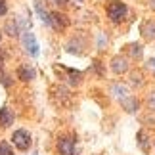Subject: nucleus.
I'll return each mask as SVG.
<instances>
[{"label":"nucleus","instance_id":"obj_30","mask_svg":"<svg viewBox=\"0 0 155 155\" xmlns=\"http://www.w3.org/2000/svg\"><path fill=\"white\" fill-rule=\"evenodd\" d=\"M150 4H151V10H155V0H150Z\"/></svg>","mask_w":155,"mask_h":155},{"label":"nucleus","instance_id":"obj_20","mask_svg":"<svg viewBox=\"0 0 155 155\" xmlns=\"http://www.w3.org/2000/svg\"><path fill=\"white\" fill-rule=\"evenodd\" d=\"M0 84L6 86V88H12V86H14V77H12L6 69H0Z\"/></svg>","mask_w":155,"mask_h":155},{"label":"nucleus","instance_id":"obj_19","mask_svg":"<svg viewBox=\"0 0 155 155\" xmlns=\"http://www.w3.org/2000/svg\"><path fill=\"white\" fill-rule=\"evenodd\" d=\"M4 35H8L10 38H17L21 37V31H19V25H17V19L14 17V19H8L4 25Z\"/></svg>","mask_w":155,"mask_h":155},{"label":"nucleus","instance_id":"obj_33","mask_svg":"<svg viewBox=\"0 0 155 155\" xmlns=\"http://www.w3.org/2000/svg\"><path fill=\"white\" fill-rule=\"evenodd\" d=\"M153 146H155V142H153Z\"/></svg>","mask_w":155,"mask_h":155},{"label":"nucleus","instance_id":"obj_31","mask_svg":"<svg viewBox=\"0 0 155 155\" xmlns=\"http://www.w3.org/2000/svg\"><path fill=\"white\" fill-rule=\"evenodd\" d=\"M0 42H2V31H0Z\"/></svg>","mask_w":155,"mask_h":155},{"label":"nucleus","instance_id":"obj_7","mask_svg":"<svg viewBox=\"0 0 155 155\" xmlns=\"http://www.w3.org/2000/svg\"><path fill=\"white\" fill-rule=\"evenodd\" d=\"M109 69H111V73H115V75H124V73H128V71H130V59L124 56V54H117V56L111 58Z\"/></svg>","mask_w":155,"mask_h":155},{"label":"nucleus","instance_id":"obj_23","mask_svg":"<svg viewBox=\"0 0 155 155\" xmlns=\"http://www.w3.org/2000/svg\"><path fill=\"white\" fill-rule=\"evenodd\" d=\"M142 124H147V127H155V111H147V115L140 117Z\"/></svg>","mask_w":155,"mask_h":155},{"label":"nucleus","instance_id":"obj_6","mask_svg":"<svg viewBox=\"0 0 155 155\" xmlns=\"http://www.w3.org/2000/svg\"><path fill=\"white\" fill-rule=\"evenodd\" d=\"M59 69L63 71L61 81H65V84H67V86L77 88V86H81V84H82V81H84V73H82V71L69 69V67H65V65H59Z\"/></svg>","mask_w":155,"mask_h":155},{"label":"nucleus","instance_id":"obj_5","mask_svg":"<svg viewBox=\"0 0 155 155\" xmlns=\"http://www.w3.org/2000/svg\"><path fill=\"white\" fill-rule=\"evenodd\" d=\"M69 23H71V19L63 10H50V21H48L50 29H54L56 33H63L69 27Z\"/></svg>","mask_w":155,"mask_h":155},{"label":"nucleus","instance_id":"obj_25","mask_svg":"<svg viewBox=\"0 0 155 155\" xmlns=\"http://www.w3.org/2000/svg\"><path fill=\"white\" fill-rule=\"evenodd\" d=\"M146 105H147V109H150V111H155V90H151L150 94H147Z\"/></svg>","mask_w":155,"mask_h":155},{"label":"nucleus","instance_id":"obj_29","mask_svg":"<svg viewBox=\"0 0 155 155\" xmlns=\"http://www.w3.org/2000/svg\"><path fill=\"white\" fill-rule=\"evenodd\" d=\"M6 61H8V52H6V50H0V69H4Z\"/></svg>","mask_w":155,"mask_h":155},{"label":"nucleus","instance_id":"obj_28","mask_svg":"<svg viewBox=\"0 0 155 155\" xmlns=\"http://www.w3.org/2000/svg\"><path fill=\"white\" fill-rule=\"evenodd\" d=\"M8 15V0H0V17Z\"/></svg>","mask_w":155,"mask_h":155},{"label":"nucleus","instance_id":"obj_4","mask_svg":"<svg viewBox=\"0 0 155 155\" xmlns=\"http://www.w3.org/2000/svg\"><path fill=\"white\" fill-rule=\"evenodd\" d=\"M86 37L82 33H75L71 35V37L67 38V42H65V52L67 54H73V56H84L86 52Z\"/></svg>","mask_w":155,"mask_h":155},{"label":"nucleus","instance_id":"obj_14","mask_svg":"<svg viewBox=\"0 0 155 155\" xmlns=\"http://www.w3.org/2000/svg\"><path fill=\"white\" fill-rule=\"evenodd\" d=\"M109 94L121 102L123 98L130 96V88H128V84H123V82L117 81V82H111V84H109Z\"/></svg>","mask_w":155,"mask_h":155},{"label":"nucleus","instance_id":"obj_13","mask_svg":"<svg viewBox=\"0 0 155 155\" xmlns=\"http://www.w3.org/2000/svg\"><path fill=\"white\" fill-rule=\"evenodd\" d=\"M140 35L146 42H153L155 40V19H146L140 25Z\"/></svg>","mask_w":155,"mask_h":155},{"label":"nucleus","instance_id":"obj_32","mask_svg":"<svg viewBox=\"0 0 155 155\" xmlns=\"http://www.w3.org/2000/svg\"><path fill=\"white\" fill-rule=\"evenodd\" d=\"M75 2H82V0H75Z\"/></svg>","mask_w":155,"mask_h":155},{"label":"nucleus","instance_id":"obj_27","mask_svg":"<svg viewBox=\"0 0 155 155\" xmlns=\"http://www.w3.org/2000/svg\"><path fill=\"white\" fill-rule=\"evenodd\" d=\"M144 69L147 71V73L155 75V58H147V61H146V65H144Z\"/></svg>","mask_w":155,"mask_h":155},{"label":"nucleus","instance_id":"obj_8","mask_svg":"<svg viewBox=\"0 0 155 155\" xmlns=\"http://www.w3.org/2000/svg\"><path fill=\"white\" fill-rule=\"evenodd\" d=\"M21 44H23L25 52H27L31 58H38L40 48H38V42H37V38H35V35H33L31 31H27V33L21 35Z\"/></svg>","mask_w":155,"mask_h":155},{"label":"nucleus","instance_id":"obj_17","mask_svg":"<svg viewBox=\"0 0 155 155\" xmlns=\"http://www.w3.org/2000/svg\"><path fill=\"white\" fill-rule=\"evenodd\" d=\"M33 6H35V14H37V15L40 17V21H42L44 25L48 27V21H50V10L46 8V4L42 2V0H35Z\"/></svg>","mask_w":155,"mask_h":155},{"label":"nucleus","instance_id":"obj_12","mask_svg":"<svg viewBox=\"0 0 155 155\" xmlns=\"http://www.w3.org/2000/svg\"><path fill=\"white\" fill-rule=\"evenodd\" d=\"M144 84H146V75H144V71H140V69L128 71V88L138 90V88H142Z\"/></svg>","mask_w":155,"mask_h":155},{"label":"nucleus","instance_id":"obj_21","mask_svg":"<svg viewBox=\"0 0 155 155\" xmlns=\"http://www.w3.org/2000/svg\"><path fill=\"white\" fill-rule=\"evenodd\" d=\"M92 71L96 73L98 79H104V77H105V67H104V63L100 61V59H94V61H92Z\"/></svg>","mask_w":155,"mask_h":155},{"label":"nucleus","instance_id":"obj_3","mask_svg":"<svg viewBox=\"0 0 155 155\" xmlns=\"http://www.w3.org/2000/svg\"><path fill=\"white\" fill-rule=\"evenodd\" d=\"M12 146H14V150L21 151V153L29 151V150H31V146H33V136H31V132L25 130V128L14 130V134H12Z\"/></svg>","mask_w":155,"mask_h":155},{"label":"nucleus","instance_id":"obj_1","mask_svg":"<svg viewBox=\"0 0 155 155\" xmlns=\"http://www.w3.org/2000/svg\"><path fill=\"white\" fill-rule=\"evenodd\" d=\"M105 15L113 25H119L127 19L128 15V6L123 0H107L105 2Z\"/></svg>","mask_w":155,"mask_h":155},{"label":"nucleus","instance_id":"obj_18","mask_svg":"<svg viewBox=\"0 0 155 155\" xmlns=\"http://www.w3.org/2000/svg\"><path fill=\"white\" fill-rule=\"evenodd\" d=\"M15 121V113L10 107H2L0 109V128H10Z\"/></svg>","mask_w":155,"mask_h":155},{"label":"nucleus","instance_id":"obj_24","mask_svg":"<svg viewBox=\"0 0 155 155\" xmlns=\"http://www.w3.org/2000/svg\"><path fill=\"white\" fill-rule=\"evenodd\" d=\"M105 46H107V35H105V33H98L96 48H98V50H105Z\"/></svg>","mask_w":155,"mask_h":155},{"label":"nucleus","instance_id":"obj_26","mask_svg":"<svg viewBox=\"0 0 155 155\" xmlns=\"http://www.w3.org/2000/svg\"><path fill=\"white\" fill-rule=\"evenodd\" d=\"M69 2L71 0H50V4L56 6V10H65L69 6Z\"/></svg>","mask_w":155,"mask_h":155},{"label":"nucleus","instance_id":"obj_15","mask_svg":"<svg viewBox=\"0 0 155 155\" xmlns=\"http://www.w3.org/2000/svg\"><path fill=\"white\" fill-rule=\"evenodd\" d=\"M119 104H121V107L127 113H130V115H136V113L140 111V100L136 96H127V98H123Z\"/></svg>","mask_w":155,"mask_h":155},{"label":"nucleus","instance_id":"obj_11","mask_svg":"<svg viewBox=\"0 0 155 155\" xmlns=\"http://www.w3.org/2000/svg\"><path fill=\"white\" fill-rule=\"evenodd\" d=\"M136 142H138V150L142 153L150 155V151H151V138H150V134H147L146 128L138 130V134H136Z\"/></svg>","mask_w":155,"mask_h":155},{"label":"nucleus","instance_id":"obj_2","mask_svg":"<svg viewBox=\"0 0 155 155\" xmlns=\"http://www.w3.org/2000/svg\"><path fill=\"white\" fill-rule=\"evenodd\" d=\"M58 155H77V136L73 132H63L56 138Z\"/></svg>","mask_w":155,"mask_h":155},{"label":"nucleus","instance_id":"obj_9","mask_svg":"<svg viewBox=\"0 0 155 155\" xmlns=\"http://www.w3.org/2000/svg\"><path fill=\"white\" fill-rule=\"evenodd\" d=\"M15 75H17V81H21V82H33L37 79V69H35L31 63H21L19 67H17Z\"/></svg>","mask_w":155,"mask_h":155},{"label":"nucleus","instance_id":"obj_16","mask_svg":"<svg viewBox=\"0 0 155 155\" xmlns=\"http://www.w3.org/2000/svg\"><path fill=\"white\" fill-rule=\"evenodd\" d=\"M52 94H54V100H56L59 105H69V102H71V92H69L67 86H56L52 90Z\"/></svg>","mask_w":155,"mask_h":155},{"label":"nucleus","instance_id":"obj_22","mask_svg":"<svg viewBox=\"0 0 155 155\" xmlns=\"http://www.w3.org/2000/svg\"><path fill=\"white\" fill-rule=\"evenodd\" d=\"M0 155H15L12 142H8V140H0Z\"/></svg>","mask_w":155,"mask_h":155},{"label":"nucleus","instance_id":"obj_10","mask_svg":"<svg viewBox=\"0 0 155 155\" xmlns=\"http://www.w3.org/2000/svg\"><path fill=\"white\" fill-rule=\"evenodd\" d=\"M123 54L132 61H140L144 58V46H142V42H128L123 48Z\"/></svg>","mask_w":155,"mask_h":155}]
</instances>
